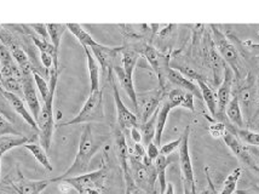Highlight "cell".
Here are the masks:
<instances>
[{
  "label": "cell",
  "mask_w": 259,
  "mask_h": 194,
  "mask_svg": "<svg viewBox=\"0 0 259 194\" xmlns=\"http://www.w3.org/2000/svg\"><path fill=\"white\" fill-rule=\"evenodd\" d=\"M107 140V135L96 134L92 129L91 124H85L84 128H82L81 135H80L79 147L75 159H74L72 165L69 166V169H67L62 175L57 177H52L51 182H60V181L66 180V178L86 174L92 158L103 147Z\"/></svg>",
  "instance_id": "1"
},
{
  "label": "cell",
  "mask_w": 259,
  "mask_h": 194,
  "mask_svg": "<svg viewBox=\"0 0 259 194\" xmlns=\"http://www.w3.org/2000/svg\"><path fill=\"white\" fill-rule=\"evenodd\" d=\"M58 75H60V68L52 66L50 69V80H49V88H50V94H49L48 100L42 103L41 110H40L39 118L36 120L39 132H40V144L42 146L46 152L51 148L52 135H54L55 122H54V98L56 95V88L58 83Z\"/></svg>",
  "instance_id": "2"
},
{
  "label": "cell",
  "mask_w": 259,
  "mask_h": 194,
  "mask_svg": "<svg viewBox=\"0 0 259 194\" xmlns=\"http://www.w3.org/2000/svg\"><path fill=\"white\" fill-rule=\"evenodd\" d=\"M106 119L103 107V92L102 90L90 92L88 100L80 109V112L72 120L63 123L61 126H70L79 124H90V123H100Z\"/></svg>",
  "instance_id": "3"
},
{
  "label": "cell",
  "mask_w": 259,
  "mask_h": 194,
  "mask_svg": "<svg viewBox=\"0 0 259 194\" xmlns=\"http://www.w3.org/2000/svg\"><path fill=\"white\" fill-rule=\"evenodd\" d=\"M212 28V39H213V45L215 50L218 51V55H221V58L227 63V66L233 70L235 78H240V57L239 52L229 38L222 32V29L215 24H211Z\"/></svg>",
  "instance_id": "4"
},
{
  "label": "cell",
  "mask_w": 259,
  "mask_h": 194,
  "mask_svg": "<svg viewBox=\"0 0 259 194\" xmlns=\"http://www.w3.org/2000/svg\"><path fill=\"white\" fill-rule=\"evenodd\" d=\"M108 170L106 166H102L96 171L86 172L75 177L66 178V182L72 186V188L76 189L79 193L86 189H103L106 184Z\"/></svg>",
  "instance_id": "5"
},
{
  "label": "cell",
  "mask_w": 259,
  "mask_h": 194,
  "mask_svg": "<svg viewBox=\"0 0 259 194\" xmlns=\"http://www.w3.org/2000/svg\"><path fill=\"white\" fill-rule=\"evenodd\" d=\"M181 137L182 142L180 144V148H178V152H180V165L182 175H183V183L189 186L194 192H196V182L195 176H194L192 156H190L189 149L190 126H187Z\"/></svg>",
  "instance_id": "6"
},
{
  "label": "cell",
  "mask_w": 259,
  "mask_h": 194,
  "mask_svg": "<svg viewBox=\"0 0 259 194\" xmlns=\"http://www.w3.org/2000/svg\"><path fill=\"white\" fill-rule=\"evenodd\" d=\"M130 163H131V171L134 176L135 183L142 189L150 192L154 189V183H155L158 175H156L155 166L153 164H144L140 159H136L135 157L130 156Z\"/></svg>",
  "instance_id": "7"
},
{
  "label": "cell",
  "mask_w": 259,
  "mask_h": 194,
  "mask_svg": "<svg viewBox=\"0 0 259 194\" xmlns=\"http://www.w3.org/2000/svg\"><path fill=\"white\" fill-rule=\"evenodd\" d=\"M223 141L242 164L247 165L248 168L253 169L255 171H259V166L257 165V160H255L253 153L251 152L247 144L236 137L234 132L228 130L223 136Z\"/></svg>",
  "instance_id": "8"
},
{
  "label": "cell",
  "mask_w": 259,
  "mask_h": 194,
  "mask_svg": "<svg viewBox=\"0 0 259 194\" xmlns=\"http://www.w3.org/2000/svg\"><path fill=\"white\" fill-rule=\"evenodd\" d=\"M163 94L165 92H163L162 89H160V90H154L146 92V94L137 95V118L141 119V124L142 123H146L148 119H150V117L159 109Z\"/></svg>",
  "instance_id": "9"
},
{
  "label": "cell",
  "mask_w": 259,
  "mask_h": 194,
  "mask_svg": "<svg viewBox=\"0 0 259 194\" xmlns=\"http://www.w3.org/2000/svg\"><path fill=\"white\" fill-rule=\"evenodd\" d=\"M110 83H112L113 88V97H114V103H115V109H116V119H118V125L120 130H131L135 126H138V118L135 113H132L127 107L125 106V103L122 102L121 97H120V92L116 88L115 82L112 78V75L109 76Z\"/></svg>",
  "instance_id": "10"
},
{
  "label": "cell",
  "mask_w": 259,
  "mask_h": 194,
  "mask_svg": "<svg viewBox=\"0 0 259 194\" xmlns=\"http://www.w3.org/2000/svg\"><path fill=\"white\" fill-rule=\"evenodd\" d=\"M90 49V48H89ZM92 55L97 60L98 64L104 72H108V75H112V69L115 67L116 58L120 57L121 54L122 46H116V48H112V46L102 45L98 43L96 46L90 49Z\"/></svg>",
  "instance_id": "11"
},
{
  "label": "cell",
  "mask_w": 259,
  "mask_h": 194,
  "mask_svg": "<svg viewBox=\"0 0 259 194\" xmlns=\"http://www.w3.org/2000/svg\"><path fill=\"white\" fill-rule=\"evenodd\" d=\"M34 69V68H33ZM33 69L22 72V80H21V85H22V92L24 100L28 104L30 113H32L33 118L35 122L39 118L40 110H41V104L36 94V86L33 79Z\"/></svg>",
  "instance_id": "12"
},
{
  "label": "cell",
  "mask_w": 259,
  "mask_h": 194,
  "mask_svg": "<svg viewBox=\"0 0 259 194\" xmlns=\"http://www.w3.org/2000/svg\"><path fill=\"white\" fill-rule=\"evenodd\" d=\"M234 75L233 70L229 67H224L223 72V80H222L220 89L217 91V103H218V112H217V119H223L226 115V108L228 103L230 102L231 97H233V85H234Z\"/></svg>",
  "instance_id": "13"
},
{
  "label": "cell",
  "mask_w": 259,
  "mask_h": 194,
  "mask_svg": "<svg viewBox=\"0 0 259 194\" xmlns=\"http://www.w3.org/2000/svg\"><path fill=\"white\" fill-rule=\"evenodd\" d=\"M143 55L146 56L147 61L149 62L154 72L156 73V75L159 76L160 85L163 90V86H165V80H166V72L169 68L168 67V60L166 57H163L160 52L156 50L155 48L152 45H144L143 48Z\"/></svg>",
  "instance_id": "14"
},
{
  "label": "cell",
  "mask_w": 259,
  "mask_h": 194,
  "mask_svg": "<svg viewBox=\"0 0 259 194\" xmlns=\"http://www.w3.org/2000/svg\"><path fill=\"white\" fill-rule=\"evenodd\" d=\"M52 183L51 178L48 180H27L26 177L18 171V178L15 181H11V188L16 192V194H40L42 190L49 187V184Z\"/></svg>",
  "instance_id": "15"
},
{
  "label": "cell",
  "mask_w": 259,
  "mask_h": 194,
  "mask_svg": "<svg viewBox=\"0 0 259 194\" xmlns=\"http://www.w3.org/2000/svg\"><path fill=\"white\" fill-rule=\"evenodd\" d=\"M237 97H239L240 106H242L247 113H251V109L257 102V82L252 74H248L245 82L240 85V90L237 92Z\"/></svg>",
  "instance_id": "16"
},
{
  "label": "cell",
  "mask_w": 259,
  "mask_h": 194,
  "mask_svg": "<svg viewBox=\"0 0 259 194\" xmlns=\"http://www.w3.org/2000/svg\"><path fill=\"white\" fill-rule=\"evenodd\" d=\"M0 94L3 95V97H4L6 101H8V103L12 107V109H14L15 112H16L17 114L20 115L21 118H22L24 122H26L27 124L30 126V128L34 129L35 131H39L38 124H36L35 119L33 118L30 110L26 107V104H24L22 98L18 96V95H15V94H12V92L4 90L2 86H0Z\"/></svg>",
  "instance_id": "17"
},
{
  "label": "cell",
  "mask_w": 259,
  "mask_h": 194,
  "mask_svg": "<svg viewBox=\"0 0 259 194\" xmlns=\"http://www.w3.org/2000/svg\"><path fill=\"white\" fill-rule=\"evenodd\" d=\"M166 80H168L172 85H175L177 89H182V90H186L190 94L194 95V97L201 98V91H200L199 86L193 80L188 79L186 75H183L180 70L168 68L166 72Z\"/></svg>",
  "instance_id": "18"
},
{
  "label": "cell",
  "mask_w": 259,
  "mask_h": 194,
  "mask_svg": "<svg viewBox=\"0 0 259 194\" xmlns=\"http://www.w3.org/2000/svg\"><path fill=\"white\" fill-rule=\"evenodd\" d=\"M172 109H175V106L172 104L167 98L165 97V94H163L162 101L160 103L159 109H158V118H156V131H155V138H154V143L156 146H161V138L163 130H165L166 123H167L168 114Z\"/></svg>",
  "instance_id": "19"
},
{
  "label": "cell",
  "mask_w": 259,
  "mask_h": 194,
  "mask_svg": "<svg viewBox=\"0 0 259 194\" xmlns=\"http://www.w3.org/2000/svg\"><path fill=\"white\" fill-rule=\"evenodd\" d=\"M165 97L175 106V108L177 107H183L189 110L194 112L195 107H194V95L190 94L186 90H182V89H172L167 94H165Z\"/></svg>",
  "instance_id": "20"
},
{
  "label": "cell",
  "mask_w": 259,
  "mask_h": 194,
  "mask_svg": "<svg viewBox=\"0 0 259 194\" xmlns=\"http://www.w3.org/2000/svg\"><path fill=\"white\" fill-rule=\"evenodd\" d=\"M196 84L199 86L200 91H201V97L202 101L205 102L206 107H207L208 112L211 113L212 117H217V112H218V103H217V94H215L213 89L209 86L206 80L200 76L199 79L196 80Z\"/></svg>",
  "instance_id": "21"
},
{
  "label": "cell",
  "mask_w": 259,
  "mask_h": 194,
  "mask_svg": "<svg viewBox=\"0 0 259 194\" xmlns=\"http://www.w3.org/2000/svg\"><path fill=\"white\" fill-rule=\"evenodd\" d=\"M114 72H115L116 78H118L120 85L121 88L124 89L126 95L130 97L132 104H134L135 109L137 110V106H138V101H137V92H136L135 85H134V78H130V76L126 75V73L122 69L121 64H115V67L113 68Z\"/></svg>",
  "instance_id": "22"
},
{
  "label": "cell",
  "mask_w": 259,
  "mask_h": 194,
  "mask_svg": "<svg viewBox=\"0 0 259 194\" xmlns=\"http://www.w3.org/2000/svg\"><path fill=\"white\" fill-rule=\"evenodd\" d=\"M226 115L229 122L234 126H236L237 129H242L245 126V120H243L242 115V109L241 106H240L239 97H237L236 94L233 95L230 102L228 103L226 108Z\"/></svg>",
  "instance_id": "23"
},
{
  "label": "cell",
  "mask_w": 259,
  "mask_h": 194,
  "mask_svg": "<svg viewBox=\"0 0 259 194\" xmlns=\"http://www.w3.org/2000/svg\"><path fill=\"white\" fill-rule=\"evenodd\" d=\"M84 52L86 60H88V68H89V75H90V92H95L101 90L100 88V64H98L97 60L92 55L91 50L89 48H84Z\"/></svg>",
  "instance_id": "24"
},
{
  "label": "cell",
  "mask_w": 259,
  "mask_h": 194,
  "mask_svg": "<svg viewBox=\"0 0 259 194\" xmlns=\"http://www.w3.org/2000/svg\"><path fill=\"white\" fill-rule=\"evenodd\" d=\"M140 54L134 49L122 48L121 54H120V60H121V67L126 73V75L130 78H134V72L136 66H137Z\"/></svg>",
  "instance_id": "25"
},
{
  "label": "cell",
  "mask_w": 259,
  "mask_h": 194,
  "mask_svg": "<svg viewBox=\"0 0 259 194\" xmlns=\"http://www.w3.org/2000/svg\"><path fill=\"white\" fill-rule=\"evenodd\" d=\"M67 29L69 30V32L72 33V34L75 36L76 39H78V42L81 44L82 48H90L91 49L98 44L96 40L92 38V35L84 28V27L81 26V24L68 23Z\"/></svg>",
  "instance_id": "26"
},
{
  "label": "cell",
  "mask_w": 259,
  "mask_h": 194,
  "mask_svg": "<svg viewBox=\"0 0 259 194\" xmlns=\"http://www.w3.org/2000/svg\"><path fill=\"white\" fill-rule=\"evenodd\" d=\"M32 142L29 137L21 136V135H6V136H0V157H3L9 150L16 148L18 146H24V144Z\"/></svg>",
  "instance_id": "27"
},
{
  "label": "cell",
  "mask_w": 259,
  "mask_h": 194,
  "mask_svg": "<svg viewBox=\"0 0 259 194\" xmlns=\"http://www.w3.org/2000/svg\"><path fill=\"white\" fill-rule=\"evenodd\" d=\"M23 147L27 150H29L30 154H32L34 158H35V160L39 163L40 165L44 166L46 170H48V171L54 170V168H52V164H51L50 159H49L48 152H46V150L42 148L41 144L29 142V143L24 144Z\"/></svg>",
  "instance_id": "28"
},
{
  "label": "cell",
  "mask_w": 259,
  "mask_h": 194,
  "mask_svg": "<svg viewBox=\"0 0 259 194\" xmlns=\"http://www.w3.org/2000/svg\"><path fill=\"white\" fill-rule=\"evenodd\" d=\"M156 118H158V110L150 117V119H148L146 123H142L140 125V130L142 134V143L146 147L149 143L154 142V138H155Z\"/></svg>",
  "instance_id": "29"
},
{
  "label": "cell",
  "mask_w": 259,
  "mask_h": 194,
  "mask_svg": "<svg viewBox=\"0 0 259 194\" xmlns=\"http://www.w3.org/2000/svg\"><path fill=\"white\" fill-rule=\"evenodd\" d=\"M169 164V160L167 157L160 154L158 158L154 162V166H155L156 175H158V180L160 183V194H163L166 190V186H167V181H166V169Z\"/></svg>",
  "instance_id": "30"
},
{
  "label": "cell",
  "mask_w": 259,
  "mask_h": 194,
  "mask_svg": "<svg viewBox=\"0 0 259 194\" xmlns=\"http://www.w3.org/2000/svg\"><path fill=\"white\" fill-rule=\"evenodd\" d=\"M46 27H48L49 38L51 40V44L54 45V48L56 49L57 51H60L61 40H62V36L67 30V24L49 23L46 24Z\"/></svg>",
  "instance_id": "31"
},
{
  "label": "cell",
  "mask_w": 259,
  "mask_h": 194,
  "mask_svg": "<svg viewBox=\"0 0 259 194\" xmlns=\"http://www.w3.org/2000/svg\"><path fill=\"white\" fill-rule=\"evenodd\" d=\"M242 175V169L236 168L228 175V177L224 181L223 187H222L220 194H234L236 192L237 183H239L240 177Z\"/></svg>",
  "instance_id": "32"
},
{
  "label": "cell",
  "mask_w": 259,
  "mask_h": 194,
  "mask_svg": "<svg viewBox=\"0 0 259 194\" xmlns=\"http://www.w3.org/2000/svg\"><path fill=\"white\" fill-rule=\"evenodd\" d=\"M33 79H34V83H35L36 89L39 90L40 96H41V98H42V102H45V101L48 100L49 94H50L49 83L46 82V80L41 76V74H40L38 70H35V69H33Z\"/></svg>",
  "instance_id": "33"
},
{
  "label": "cell",
  "mask_w": 259,
  "mask_h": 194,
  "mask_svg": "<svg viewBox=\"0 0 259 194\" xmlns=\"http://www.w3.org/2000/svg\"><path fill=\"white\" fill-rule=\"evenodd\" d=\"M237 136L243 143L249 144V146L258 147L259 148V134L258 132L245 130V129H237Z\"/></svg>",
  "instance_id": "34"
},
{
  "label": "cell",
  "mask_w": 259,
  "mask_h": 194,
  "mask_svg": "<svg viewBox=\"0 0 259 194\" xmlns=\"http://www.w3.org/2000/svg\"><path fill=\"white\" fill-rule=\"evenodd\" d=\"M2 88L4 90L12 92V94L17 95L18 92L22 91V85H21V80L16 78H5L2 79Z\"/></svg>",
  "instance_id": "35"
},
{
  "label": "cell",
  "mask_w": 259,
  "mask_h": 194,
  "mask_svg": "<svg viewBox=\"0 0 259 194\" xmlns=\"http://www.w3.org/2000/svg\"><path fill=\"white\" fill-rule=\"evenodd\" d=\"M208 131H209V134H211L212 137L223 138L224 135L227 134L228 128L226 126V124H223L222 122H215L214 124H212L211 126H209Z\"/></svg>",
  "instance_id": "36"
},
{
  "label": "cell",
  "mask_w": 259,
  "mask_h": 194,
  "mask_svg": "<svg viewBox=\"0 0 259 194\" xmlns=\"http://www.w3.org/2000/svg\"><path fill=\"white\" fill-rule=\"evenodd\" d=\"M6 135H16L17 136L18 134L17 131L12 128L10 122L0 113V136H6Z\"/></svg>",
  "instance_id": "37"
},
{
  "label": "cell",
  "mask_w": 259,
  "mask_h": 194,
  "mask_svg": "<svg viewBox=\"0 0 259 194\" xmlns=\"http://www.w3.org/2000/svg\"><path fill=\"white\" fill-rule=\"evenodd\" d=\"M181 142H182V137L177 138V140H175V141H171V142H168L166 144H163V146L160 147V154L165 156V157L171 156L176 149L180 148Z\"/></svg>",
  "instance_id": "38"
},
{
  "label": "cell",
  "mask_w": 259,
  "mask_h": 194,
  "mask_svg": "<svg viewBox=\"0 0 259 194\" xmlns=\"http://www.w3.org/2000/svg\"><path fill=\"white\" fill-rule=\"evenodd\" d=\"M146 153H147V157L149 158V160H152V162L154 163V162H155V159L160 156V147L156 146V144L154 142L149 143L147 146Z\"/></svg>",
  "instance_id": "39"
},
{
  "label": "cell",
  "mask_w": 259,
  "mask_h": 194,
  "mask_svg": "<svg viewBox=\"0 0 259 194\" xmlns=\"http://www.w3.org/2000/svg\"><path fill=\"white\" fill-rule=\"evenodd\" d=\"M205 172H206V180H207V187L202 190L200 194H220L217 189H215L213 181H212L211 176H209V172H208V168H205Z\"/></svg>",
  "instance_id": "40"
},
{
  "label": "cell",
  "mask_w": 259,
  "mask_h": 194,
  "mask_svg": "<svg viewBox=\"0 0 259 194\" xmlns=\"http://www.w3.org/2000/svg\"><path fill=\"white\" fill-rule=\"evenodd\" d=\"M30 28H33L35 30L38 34L41 36V39L44 40H49V33H48V27H46V24L44 23H32L29 24Z\"/></svg>",
  "instance_id": "41"
},
{
  "label": "cell",
  "mask_w": 259,
  "mask_h": 194,
  "mask_svg": "<svg viewBox=\"0 0 259 194\" xmlns=\"http://www.w3.org/2000/svg\"><path fill=\"white\" fill-rule=\"evenodd\" d=\"M40 60H41L42 66H44L48 70H50L52 68V66H54V57H52L50 54H48V52L40 51Z\"/></svg>",
  "instance_id": "42"
},
{
  "label": "cell",
  "mask_w": 259,
  "mask_h": 194,
  "mask_svg": "<svg viewBox=\"0 0 259 194\" xmlns=\"http://www.w3.org/2000/svg\"><path fill=\"white\" fill-rule=\"evenodd\" d=\"M130 132H131L132 141H134L136 144L142 143V134L140 130V126H135V128H132L131 130H130Z\"/></svg>",
  "instance_id": "43"
},
{
  "label": "cell",
  "mask_w": 259,
  "mask_h": 194,
  "mask_svg": "<svg viewBox=\"0 0 259 194\" xmlns=\"http://www.w3.org/2000/svg\"><path fill=\"white\" fill-rule=\"evenodd\" d=\"M70 189H72V186H70V184H68L66 181H60V182H58V190H60L61 193L66 194V193H68V190H70Z\"/></svg>",
  "instance_id": "44"
},
{
  "label": "cell",
  "mask_w": 259,
  "mask_h": 194,
  "mask_svg": "<svg viewBox=\"0 0 259 194\" xmlns=\"http://www.w3.org/2000/svg\"><path fill=\"white\" fill-rule=\"evenodd\" d=\"M236 194H259L258 187H251L247 189H236Z\"/></svg>",
  "instance_id": "45"
},
{
  "label": "cell",
  "mask_w": 259,
  "mask_h": 194,
  "mask_svg": "<svg viewBox=\"0 0 259 194\" xmlns=\"http://www.w3.org/2000/svg\"><path fill=\"white\" fill-rule=\"evenodd\" d=\"M243 45L248 46V48L253 49V50H259V43H253L251 42V40H246V42H243Z\"/></svg>",
  "instance_id": "46"
},
{
  "label": "cell",
  "mask_w": 259,
  "mask_h": 194,
  "mask_svg": "<svg viewBox=\"0 0 259 194\" xmlns=\"http://www.w3.org/2000/svg\"><path fill=\"white\" fill-rule=\"evenodd\" d=\"M3 107H4V104H3V102H2V101H0V113H2V114H3V115H4L6 119H10V120H14V118H12V117H11L10 114H9V113H8V112H6V109H4V108H3Z\"/></svg>",
  "instance_id": "47"
},
{
  "label": "cell",
  "mask_w": 259,
  "mask_h": 194,
  "mask_svg": "<svg viewBox=\"0 0 259 194\" xmlns=\"http://www.w3.org/2000/svg\"><path fill=\"white\" fill-rule=\"evenodd\" d=\"M163 194H175V187H174V183L171 182H167V186H166V190Z\"/></svg>",
  "instance_id": "48"
},
{
  "label": "cell",
  "mask_w": 259,
  "mask_h": 194,
  "mask_svg": "<svg viewBox=\"0 0 259 194\" xmlns=\"http://www.w3.org/2000/svg\"><path fill=\"white\" fill-rule=\"evenodd\" d=\"M183 188H184V194H197L196 192H194L189 186H187V184L184 183H183Z\"/></svg>",
  "instance_id": "49"
},
{
  "label": "cell",
  "mask_w": 259,
  "mask_h": 194,
  "mask_svg": "<svg viewBox=\"0 0 259 194\" xmlns=\"http://www.w3.org/2000/svg\"><path fill=\"white\" fill-rule=\"evenodd\" d=\"M2 28H0V42H2Z\"/></svg>",
  "instance_id": "50"
}]
</instances>
